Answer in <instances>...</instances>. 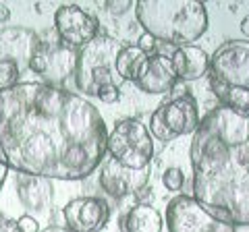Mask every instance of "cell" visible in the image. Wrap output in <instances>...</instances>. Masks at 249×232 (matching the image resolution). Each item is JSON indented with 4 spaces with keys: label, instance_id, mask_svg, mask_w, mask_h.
<instances>
[{
    "label": "cell",
    "instance_id": "cell-1",
    "mask_svg": "<svg viewBox=\"0 0 249 232\" xmlns=\"http://www.w3.org/2000/svg\"><path fill=\"white\" fill-rule=\"evenodd\" d=\"M106 143L102 114L73 91L42 81L0 91V151L21 174L83 181L102 164Z\"/></svg>",
    "mask_w": 249,
    "mask_h": 232
},
{
    "label": "cell",
    "instance_id": "cell-2",
    "mask_svg": "<svg viewBox=\"0 0 249 232\" xmlns=\"http://www.w3.org/2000/svg\"><path fill=\"white\" fill-rule=\"evenodd\" d=\"M189 160L193 199L232 226H249V116L224 106L199 118Z\"/></svg>",
    "mask_w": 249,
    "mask_h": 232
},
{
    "label": "cell",
    "instance_id": "cell-3",
    "mask_svg": "<svg viewBox=\"0 0 249 232\" xmlns=\"http://www.w3.org/2000/svg\"><path fill=\"white\" fill-rule=\"evenodd\" d=\"M135 17L145 33L166 44L191 46L208 32V9L199 0H139Z\"/></svg>",
    "mask_w": 249,
    "mask_h": 232
},
{
    "label": "cell",
    "instance_id": "cell-4",
    "mask_svg": "<svg viewBox=\"0 0 249 232\" xmlns=\"http://www.w3.org/2000/svg\"><path fill=\"white\" fill-rule=\"evenodd\" d=\"M123 44L110 35H98L77 52L75 83L85 96L96 98L104 87H121L124 83L116 71V58Z\"/></svg>",
    "mask_w": 249,
    "mask_h": 232
},
{
    "label": "cell",
    "instance_id": "cell-5",
    "mask_svg": "<svg viewBox=\"0 0 249 232\" xmlns=\"http://www.w3.org/2000/svg\"><path fill=\"white\" fill-rule=\"evenodd\" d=\"M106 151L110 160L129 170H143L154 158V139L145 125L137 118L119 120L108 135Z\"/></svg>",
    "mask_w": 249,
    "mask_h": 232
},
{
    "label": "cell",
    "instance_id": "cell-6",
    "mask_svg": "<svg viewBox=\"0 0 249 232\" xmlns=\"http://www.w3.org/2000/svg\"><path fill=\"white\" fill-rule=\"evenodd\" d=\"M199 125V110L193 96L185 94L158 106L150 118V131L158 141H173L181 135H193Z\"/></svg>",
    "mask_w": 249,
    "mask_h": 232
},
{
    "label": "cell",
    "instance_id": "cell-7",
    "mask_svg": "<svg viewBox=\"0 0 249 232\" xmlns=\"http://www.w3.org/2000/svg\"><path fill=\"white\" fill-rule=\"evenodd\" d=\"M168 232H237L231 222L212 215L191 195H178L166 207Z\"/></svg>",
    "mask_w": 249,
    "mask_h": 232
},
{
    "label": "cell",
    "instance_id": "cell-8",
    "mask_svg": "<svg viewBox=\"0 0 249 232\" xmlns=\"http://www.w3.org/2000/svg\"><path fill=\"white\" fill-rule=\"evenodd\" d=\"M208 75L227 87L249 89V40H231L218 46L210 58Z\"/></svg>",
    "mask_w": 249,
    "mask_h": 232
},
{
    "label": "cell",
    "instance_id": "cell-9",
    "mask_svg": "<svg viewBox=\"0 0 249 232\" xmlns=\"http://www.w3.org/2000/svg\"><path fill=\"white\" fill-rule=\"evenodd\" d=\"M75 63L77 54L73 52L71 46H67L65 42L52 44L40 40L36 54L29 60V71L40 75L44 79L42 83L56 85L69 73H75Z\"/></svg>",
    "mask_w": 249,
    "mask_h": 232
},
{
    "label": "cell",
    "instance_id": "cell-10",
    "mask_svg": "<svg viewBox=\"0 0 249 232\" xmlns=\"http://www.w3.org/2000/svg\"><path fill=\"white\" fill-rule=\"evenodd\" d=\"M98 19L77 4H62L54 11V29L60 42H65L71 48H77V46L83 48L93 37H98Z\"/></svg>",
    "mask_w": 249,
    "mask_h": 232
},
{
    "label": "cell",
    "instance_id": "cell-11",
    "mask_svg": "<svg viewBox=\"0 0 249 232\" xmlns=\"http://www.w3.org/2000/svg\"><path fill=\"white\" fill-rule=\"evenodd\" d=\"M62 215L71 232H98L108 224L110 207L100 197H79L69 201Z\"/></svg>",
    "mask_w": 249,
    "mask_h": 232
},
{
    "label": "cell",
    "instance_id": "cell-12",
    "mask_svg": "<svg viewBox=\"0 0 249 232\" xmlns=\"http://www.w3.org/2000/svg\"><path fill=\"white\" fill-rule=\"evenodd\" d=\"M177 73L173 60L166 54H150L142 68V75L137 77L135 85L145 94H166L175 87Z\"/></svg>",
    "mask_w": 249,
    "mask_h": 232
},
{
    "label": "cell",
    "instance_id": "cell-13",
    "mask_svg": "<svg viewBox=\"0 0 249 232\" xmlns=\"http://www.w3.org/2000/svg\"><path fill=\"white\" fill-rule=\"evenodd\" d=\"M150 170H129L121 164H116L114 160H110L104 166L102 174H100V184L110 197H124L133 191H139L147 181Z\"/></svg>",
    "mask_w": 249,
    "mask_h": 232
},
{
    "label": "cell",
    "instance_id": "cell-14",
    "mask_svg": "<svg viewBox=\"0 0 249 232\" xmlns=\"http://www.w3.org/2000/svg\"><path fill=\"white\" fill-rule=\"evenodd\" d=\"M177 73V79L183 81H197L210 71L208 54L197 46H178L175 54L170 56Z\"/></svg>",
    "mask_w": 249,
    "mask_h": 232
},
{
    "label": "cell",
    "instance_id": "cell-15",
    "mask_svg": "<svg viewBox=\"0 0 249 232\" xmlns=\"http://www.w3.org/2000/svg\"><path fill=\"white\" fill-rule=\"evenodd\" d=\"M164 218L150 203H137L127 215H123L124 232H162Z\"/></svg>",
    "mask_w": 249,
    "mask_h": 232
},
{
    "label": "cell",
    "instance_id": "cell-16",
    "mask_svg": "<svg viewBox=\"0 0 249 232\" xmlns=\"http://www.w3.org/2000/svg\"><path fill=\"white\" fill-rule=\"evenodd\" d=\"M147 60V54L137 48V46H123V50L116 58V71H119L123 81H137V77L142 75V68Z\"/></svg>",
    "mask_w": 249,
    "mask_h": 232
},
{
    "label": "cell",
    "instance_id": "cell-17",
    "mask_svg": "<svg viewBox=\"0 0 249 232\" xmlns=\"http://www.w3.org/2000/svg\"><path fill=\"white\" fill-rule=\"evenodd\" d=\"M210 87L216 94V98L222 102L224 108H229L239 116H249V89L227 87V85L210 79Z\"/></svg>",
    "mask_w": 249,
    "mask_h": 232
},
{
    "label": "cell",
    "instance_id": "cell-18",
    "mask_svg": "<svg viewBox=\"0 0 249 232\" xmlns=\"http://www.w3.org/2000/svg\"><path fill=\"white\" fill-rule=\"evenodd\" d=\"M19 193L23 203H27L34 210H42L52 197V189L48 187L46 179H37V176H29V179L21 181Z\"/></svg>",
    "mask_w": 249,
    "mask_h": 232
},
{
    "label": "cell",
    "instance_id": "cell-19",
    "mask_svg": "<svg viewBox=\"0 0 249 232\" xmlns=\"http://www.w3.org/2000/svg\"><path fill=\"white\" fill-rule=\"evenodd\" d=\"M162 184L168 191H178L185 184V174L181 168H166L164 174H162Z\"/></svg>",
    "mask_w": 249,
    "mask_h": 232
},
{
    "label": "cell",
    "instance_id": "cell-20",
    "mask_svg": "<svg viewBox=\"0 0 249 232\" xmlns=\"http://www.w3.org/2000/svg\"><path fill=\"white\" fill-rule=\"evenodd\" d=\"M15 226H17V232H40V224H37L36 218H31V215H21L15 222Z\"/></svg>",
    "mask_w": 249,
    "mask_h": 232
},
{
    "label": "cell",
    "instance_id": "cell-21",
    "mask_svg": "<svg viewBox=\"0 0 249 232\" xmlns=\"http://www.w3.org/2000/svg\"><path fill=\"white\" fill-rule=\"evenodd\" d=\"M96 98L102 99V102H106V104H116L121 99V89L119 87H104V89L98 91Z\"/></svg>",
    "mask_w": 249,
    "mask_h": 232
},
{
    "label": "cell",
    "instance_id": "cell-22",
    "mask_svg": "<svg viewBox=\"0 0 249 232\" xmlns=\"http://www.w3.org/2000/svg\"><path fill=\"white\" fill-rule=\"evenodd\" d=\"M137 48H142L147 56L156 50V37H152L150 33H143L142 37H139V44H137Z\"/></svg>",
    "mask_w": 249,
    "mask_h": 232
},
{
    "label": "cell",
    "instance_id": "cell-23",
    "mask_svg": "<svg viewBox=\"0 0 249 232\" xmlns=\"http://www.w3.org/2000/svg\"><path fill=\"white\" fill-rule=\"evenodd\" d=\"M131 6H133V2H129V0H114V2H108V11L114 15H123V13H127Z\"/></svg>",
    "mask_w": 249,
    "mask_h": 232
},
{
    "label": "cell",
    "instance_id": "cell-24",
    "mask_svg": "<svg viewBox=\"0 0 249 232\" xmlns=\"http://www.w3.org/2000/svg\"><path fill=\"white\" fill-rule=\"evenodd\" d=\"M6 176H9V166H6V160L2 156V151H0V189H2Z\"/></svg>",
    "mask_w": 249,
    "mask_h": 232
},
{
    "label": "cell",
    "instance_id": "cell-25",
    "mask_svg": "<svg viewBox=\"0 0 249 232\" xmlns=\"http://www.w3.org/2000/svg\"><path fill=\"white\" fill-rule=\"evenodd\" d=\"M241 33L249 37V15H247V17H245L243 21H241Z\"/></svg>",
    "mask_w": 249,
    "mask_h": 232
},
{
    "label": "cell",
    "instance_id": "cell-26",
    "mask_svg": "<svg viewBox=\"0 0 249 232\" xmlns=\"http://www.w3.org/2000/svg\"><path fill=\"white\" fill-rule=\"evenodd\" d=\"M42 232H71V230L65 228V226H48V228H44Z\"/></svg>",
    "mask_w": 249,
    "mask_h": 232
},
{
    "label": "cell",
    "instance_id": "cell-27",
    "mask_svg": "<svg viewBox=\"0 0 249 232\" xmlns=\"http://www.w3.org/2000/svg\"><path fill=\"white\" fill-rule=\"evenodd\" d=\"M11 17V11L6 9L4 4H0V21H4V19H9Z\"/></svg>",
    "mask_w": 249,
    "mask_h": 232
}]
</instances>
